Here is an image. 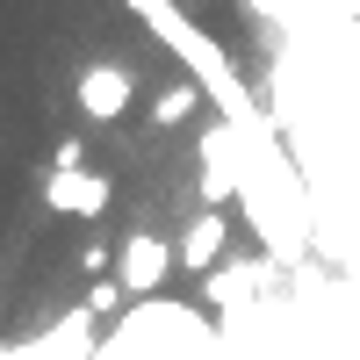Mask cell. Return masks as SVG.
Masks as SVG:
<instances>
[{"mask_svg": "<svg viewBox=\"0 0 360 360\" xmlns=\"http://www.w3.org/2000/svg\"><path fill=\"white\" fill-rule=\"evenodd\" d=\"M173 245L166 238H152V231H130L123 245H115V281H123V295L130 303H144V295H159L166 281H173Z\"/></svg>", "mask_w": 360, "mask_h": 360, "instance_id": "cell-1", "label": "cell"}, {"mask_svg": "<svg viewBox=\"0 0 360 360\" xmlns=\"http://www.w3.org/2000/svg\"><path fill=\"white\" fill-rule=\"evenodd\" d=\"M130 94H137V79H130V65H86L79 79H72V101H79V115L86 123H123L130 115Z\"/></svg>", "mask_w": 360, "mask_h": 360, "instance_id": "cell-2", "label": "cell"}, {"mask_svg": "<svg viewBox=\"0 0 360 360\" xmlns=\"http://www.w3.org/2000/svg\"><path fill=\"white\" fill-rule=\"evenodd\" d=\"M224 245H231V224H224V209H195V217L180 224V238H173V259L188 266V274H209V266L224 259Z\"/></svg>", "mask_w": 360, "mask_h": 360, "instance_id": "cell-3", "label": "cell"}, {"mask_svg": "<svg viewBox=\"0 0 360 360\" xmlns=\"http://www.w3.org/2000/svg\"><path fill=\"white\" fill-rule=\"evenodd\" d=\"M44 202L58 209V217H101V209H108V180L86 173V166L51 173V180H44Z\"/></svg>", "mask_w": 360, "mask_h": 360, "instance_id": "cell-4", "label": "cell"}, {"mask_svg": "<svg viewBox=\"0 0 360 360\" xmlns=\"http://www.w3.org/2000/svg\"><path fill=\"white\" fill-rule=\"evenodd\" d=\"M195 108H202V94H195V79H180V86H166V94H159V108H152V115H159V123L173 130V123H188Z\"/></svg>", "mask_w": 360, "mask_h": 360, "instance_id": "cell-5", "label": "cell"}, {"mask_svg": "<svg viewBox=\"0 0 360 360\" xmlns=\"http://www.w3.org/2000/svg\"><path fill=\"white\" fill-rule=\"evenodd\" d=\"M79 266H86V274H101V266H115V252H108V245H86V252H79Z\"/></svg>", "mask_w": 360, "mask_h": 360, "instance_id": "cell-6", "label": "cell"}]
</instances>
